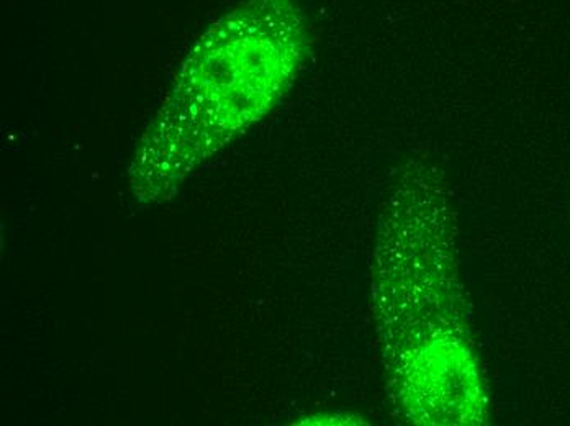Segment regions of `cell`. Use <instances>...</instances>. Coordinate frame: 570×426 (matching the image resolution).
I'll list each match as a JSON object with an SVG mask.
<instances>
[{"instance_id": "6da1fadb", "label": "cell", "mask_w": 570, "mask_h": 426, "mask_svg": "<svg viewBox=\"0 0 570 426\" xmlns=\"http://www.w3.org/2000/svg\"><path fill=\"white\" fill-rule=\"evenodd\" d=\"M387 227L377 290L400 408L413 424H484L446 210H392Z\"/></svg>"}]
</instances>
